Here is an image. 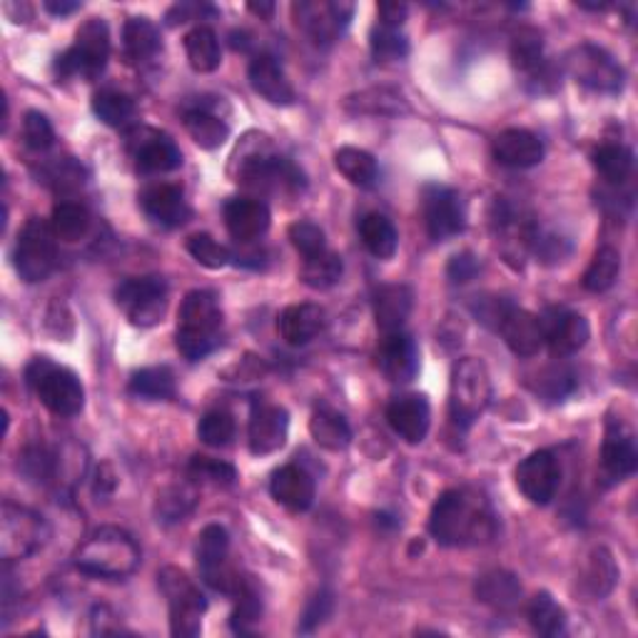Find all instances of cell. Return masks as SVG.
<instances>
[{
	"instance_id": "8992f818",
	"label": "cell",
	"mask_w": 638,
	"mask_h": 638,
	"mask_svg": "<svg viewBox=\"0 0 638 638\" xmlns=\"http://www.w3.org/2000/svg\"><path fill=\"white\" fill-rule=\"evenodd\" d=\"M158 584L165 599H168L172 636H198L202 629V614L208 611V601H205L200 586L178 566H165L158 574Z\"/></svg>"
},
{
	"instance_id": "e0dca14e",
	"label": "cell",
	"mask_w": 638,
	"mask_h": 638,
	"mask_svg": "<svg viewBox=\"0 0 638 638\" xmlns=\"http://www.w3.org/2000/svg\"><path fill=\"white\" fill-rule=\"evenodd\" d=\"M511 63L527 78L534 92H551L559 86V73L544 53V40L537 30H521L511 43Z\"/></svg>"
},
{
	"instance_id": "91938a15",
	"label": "cell",
	"mask_w": 638,
	"mask_h": 638,
	"mask_svg": "<svg viewBox=\"0 0 638 638\" xmlns=\"http://www.w3.org/2000/svg\"><path fill=\"white\" fill-rule=\"evenodd\" d=\"M23 138H26V146L30 150H38V152L48 150L56 142L53 122H50L48 116H43V112H38V110L26 112Z\"/></svg>"
},
{
	"instance_id": "9c48e42d",
	"label": "cell",
	"mask_w": 638,
	"mask_h": 638,
	"mask_svg": "<svg viewBox=\"0 0 638 638\" xmlns=\"http://www.w3.org/2000/svg\"><path fill=\"white\" fill-rule=\"evenodd\" d=\"M13 265L20 280L43 282L58 265V238L50 222L30 218L18 232L13 247Z\"/></svg>"
},
{
	"instance_id": "4dcf8cb0",
	"label": "cell",
	"mask_w": 638,
	"mask_h": 638,
	"mask_svg": "<svg viewBox=\"0 0 638 638\" xmlns=\"http://www.w3.org/2000/svg\"><path fill=\"white\" fill-rule=\"evenodd\" d=\"M375 322L382 335L405 329L415 307V292L407 285H382L375 292Z\"/></svg>"
},
{
	"instance_id": "cb8c5ba5",
	"label": "cell",
	"mask_w": 638,
	"mask_h": 638,
	"mask_svg": "<svg viewBox=\"0 0 638 638\" xmlns=\"http://www.w3.org/2000/svg\"><path fill=\"white\" fill-rule=\"evenodd\" d=\"M225 228L232 235V240L238 242H255L260 240L262 235L270 228V208L260 198H250V195H242V198H230L222 208Z\"/></svg>"
},
{
	"instance_id": "7dc6e473",
	"label": "cell",
	"mask_w": 638,
	"mask_h": 638,
	"mask_svg": "<svg viewBox=\"0 0 638 638\" xmlns=\"http://www.w3.org/2000/svg\"><path fill=\"white\" fill-rule=\"evenodd\" d=\"M529 624L539 636H561L566 631V611L554 601V596L547 591H539L529 601Z\"/></svg>"
},
{
	"instance_id": "7bdbcfd3",
	"label": "cell",
	"mask_w": 638,
	"mask_h": 638,
	"mask_svg": "<svg viewBox=\"0 0 638 638\" xmlns=\"http://www.w3.org/2000/svg\"><path fill=\"white\" fill-rule=\"evenodd\" d=\"M92 112L110 128H128L132 118H136L138 108L136 100L126 96V92L106 88L96 92V98H92Z\"/></svg>"
},
{
	"instance_id": "bcb514c9",
	"label": "cell",
	"mask_w": 638,
	"mask_h": 638,
	"mask_svg": "<svg viewBox=\"0 0 638 638\" xmlns=\"http://www.w3.org/2000/svg\"><path fill=\"white\" fill-rule=\"evenodd\" d=\"M619 571H616L614 557L606 549H594L581 576V589L591 596V599H604L606 594L614 589Z\"/></svg>"
},
{
	"instance_id": "11a10c76",
	"label": "cell",
	"mask_w": 638,
	"mask_h": 638,
	"mask_svg": "<svg viewBox=\"0 0 638 638\" xmlns=\"http://www.w3.org/2000/svg\"><path fill=\"white\" fill-rule=\"evenodd\" d=\"M188 477L192 481H205V484H218V487H232L235 479H238V471L232 465L222 459L212 457H192L188 465Z\"/></svg>"
},
{
	"instance_id": "30bf717a",
	"label": "cell",
	"mask_w": 638,
	"mask_h": 638,
	"mask_svg": "<svg viewBox=\"0 0 638 638\" xmlns=\"http://www.w3.org/2000/svg\"><path fill=\"white\" fill-rule=\"evenodd\" d=\"M48 539V527L40 514L6 501L0 514V557L6 564L28 559Z\"/></svg>"
},
{
	"instance_id": "277c9868",
	"label": "cell",
	"mask_w": 638,
	"mask_h": 638,
	"mask_svg": "<svg viewBox=\"0 0 638 638\" xmlns=\"http://www.w3.org/2000/svg\"><path fill=\"white\" fill-rule=\"evenodd\" d=\"M26 379L40 405L56 417H76L86 407V387L80 377L73 369L50 362L48 357H36L26 369Z\"/></svg>"
},
{
	"instance_id": "c3c4849f",
	"label": "cell",
	"mask_w": 638,
	"mask_h": 638,
	"mask_svg": "<svg viewBox=\"0 0 638 638\" xmlns=\"http://www.w3.org/2000/svg\"><path fill=\"white\" fill-rule=\"evenodd\" d=\"M18 469L36 484H53L58 477V469H63V461L43 445H30L20 455Z\"/></svg>"
},
{
	"instance_id": "816d5d0a",
	"label": "cell",
	"mask_w": 638,
	"mask_h": 638,
	"mask_svg": "<svg viewBox=\"0 0 638 638\" xmlns=\"http://www.w3.org/2000/svg\"><path fill=\"white\" fill-rule=\"evenodd\" d=\"M235 611L230 616V626L235 634H250L252 626L262 619V599L260 594H257L255 584L247 579V584L240 589V594L235 596Z\"/></svg>"
},
{
	"instance_id": "f907efd6",
	"label": "cell",
	"mask_w": 638,
	"mask_h": 638,
	"mask_svg": "<svg viewBox=\"0 0 638 638\" xmlns=\"http://www.w3.org/2000/svg\"><path fill=\"white\" fill-rule=\"evenodd\" d=\"M188 252L192 255V260L208 267V270H222L232 262V252L228 247L220 245L208 232H195L188 238Z\"/></svg>"
},
{
	"instance_id": "52a82bcc",
	"label": "cell",
	"mask_w": 638,
	"mask_h": 638,
	"mask_svg": "<svg viewBox=\"0 0 638 638\" xmlns=\"http://www.w3.org/2000/svg\"><path fill=\"white\" fill-rule=\"evenodd\" d=\"M110 58V30L102 18H90L78 28L73 48L56 58L58 78H86L96 80L108 66Z\"/></svg>"
},
{
	"instance_id": "6125c7cd",
	"label": "cell",
	"mask_w": 638,
	"mask_h": 638,
	"mask_svg": "<svg viewBox=\"0 0 638 638\" xmlns=\"http://www.w3.org/2000/svg\"><path fill=\"white\" fill-rule=\"evenodd\" d=\"M477 272H479V260L471 252L455 255L447 267V275L451 282H469V280H475Z\"/></svg>"
},
{
	"instance_id": "94428289",
	"label": "cell",
	"mask_w": 638,
	"mask_h": 638,
	"mask_svg": "<svg viewBox=\"0 0 638 638\" xmlns=\"http://www.w3.org/2000/svg\"><path fill=\"white\" fill-rule=\"evenodd\" d=\"M335 611V596L332 591H317L310 601H307L305 606V614H302V619H300V626H297V631L300 634H312L315 629H319L329 616H332Z\"/></svg>"
},
{
	"instance_id": "ee69618b",
	"label": "cell",
	"mask_w": 638,
	"mask_h": 638,
	"mask_svg": "<svg viewBox=\"0 0 638 638\" xmlns=\"http://www.w3.org/2000/svg\"><path fill=\"white\" fill-rule=\"evenodd\" d=\"M90 222V212L80 202H58L53 215H50V228H53L56 238L63 242H78L80 238H86Z\"/></svg>"
},
{
	"instance_id": "2e32d148",
	"label": "cell",
	"mask_w": 638,
	"mask_h": 638,
	"mask_svg": "<svg viewBox=\"0 0 638 638\" xmlns=\"http://www.w3.org/2000/svg\"><path fill=\"white\" fill-rule=\"evenodd\" d=\"M544 345L549 347L554 359H566L586 347L591 337V327L586 317L569 310V307H549L541 317Z\"/></svg>"
},
{
	"instance_id": "d4e9b609",
	"label": "cell",
	"mask_w": 638,
	"mask_h": 638,
	"mask_svg": "<svg viewBox=\"0 0 638 638\" xmlns=\"http://www.w3.org/2000/svg\"><path fill=\"white\" fill-rule=\"evenodd\" d=\"M387 421L407 445H421L429 435L431 409L425 395H399L387 407Z\"/></svg>"
},
{
	"instance_id": "603a6c76",
	"label": "cell",
	"mask_w": 638,
	"mask_h": 638,
	"mask_svg": "<svg viewBox=\"0 0 638 638\" xmlns=\"http://www.w3.org/2000/svg\"><path fill=\"white\" fill-rule=\"evenodd\" d=\"M638 467V451L634 431L621 425L619 419H611L606 425V437L601 445V469L609 481L629 479Z\"/></svg>"
},
{
	"instance_id": "5bb4252c",
	"label": "cell",
	"mask_w": 638,
	"mask_h": 638,
	"mask_svg": "<svg viewBox=\"0 0 638 638\" xmlns=\"http://www.w3.org/2000/svg\"><path fill=\"white\" fill-rule=\"evenodd\" d=\"M297 28L312 40L315 46H332L345 33L355 16V6L345 0H302L292 6Z\"/></svg>"
},
{
	"instance_id": "d6986e66",
	"label": "cell",
	"mask_w": 638,
	"mask_h": 638,
	"mask_svg": "<svg viewBox=\"0 0 638 638\" xmlns=\"http://www.w3.org/2000/svg\"><path fill=\"white\" fill-rule=\"evenodd\" d=\"M377 367L392 385H407L419 372V349L405 329L382 335L377 347Z\"/></svg>"
},
{
	"instance_id": "f546056e",
	"label": "cell",
	"mask_w": 638,
	"mask_h": 638,
	"mask_svg": "<svg viewBox=\"0 0 638 638\" xmlns=\"http://www.w3.org/2000/svg\"><path fill=\"white\" fill-rule=\"evenodd\" d=\"M325 327H327L325 307L312 302L290 305L280 315V319H277V332L282 335V339L290 347L310 345L315 337L325 332Z\"/></svg>"
},
{
	"instance_id": "b9f144b4",
	"label": "cell",
	"mask_w": 638,
	"mask_h": 638,
	"mask_svg": "<svg viewBox=\"0 0 638 638\" xmlns=\"http://www.w3.org/2000/svg\"><path fill=\"white\" fill-rule=\"evenodd\" d=\"M342 272H345L342 257L332 250H325L315 257H305L300 280L307 287H312V290H329V287H335L342 280Z\"/></svg>"
},
{
	"instance_id": "7c38bea8",
	"label": "cell",
	"mask_w": 638,
	"mask_h": 638,
	"mask_svg": "<svg viewBox=\"0 0 638 638\" xmlns=\"http://www.w3.org/2000/svg\"><path fill=\"white\" fill-rule=\"evenodd\" d=\"M566 73L586 90L601 92V96H619L626 80L624 68L616 63L609 50L591 43L574 48L566 56Z\"/></svg>"
},
{
	"instance_id": "03108f58",
	"label": "cell",
	"mask_w": 638,
	"mask_h": 638,
	"mask_svg": "<svg viewBox=\"0 0 638 638\" xmlns=\"http://www.w3.org/2000/svg\"><path fill=\"white\" fill-rule=\"evenodd\" d=\"M247 10L255 16H260V18H270L275 13V3H250L247 6Z\"/></svg>"
},
{
	"instance_id": "836d02e7",
	"label": "cell",
	"mask_w": 638,
	"mask_h": 638,
	"mask_svg": "<svg viewBox=\"0 0 638 638\" xmlns=\"http://www.w3.org/2000/svg\"><path fill=\"white\" fill-rule=\"evenodd\" d=\"M477 599L497 611H511L521 601V584L514 574L494 569L477 579Z\"/></svg>"
},
{
	"instance_id": "f1b7e54d",
	"label": "cell",
	"mask_w": 638,
	"mask_h": 638,
	"mask_svg": "<svg viewBox=\"0 0 638 638\" xmlns=\"http://www.w3.org/2000/svg\"><path fill=\"white\" fill-rule=\"evenodd\" d=\"M270 494L290 511H307L315 504V479L300 465H285L270 479Z\"/></svg>"
},
{
	"instance_id": "681fc988",
	"label": "cell",
	"mask_w": 638,
	"mask_h": 638,
	"mask_svg": "<svg viewBox=\"0 0 638 638\" xmlns=\"http://www.w3.org/2000/svg\"><path fill=\"white\" fill-rule=\"evenodd\" d=\"M369 48L377 63H397L409 56V40L401 28H389L379 23L369 36Z\"/></svg>"
},
{
	"instance_id": "e7e4bbea",
	"label": "cell",
	"mask_w": 638,
	"mask_h": 638,
	"mask_svg": "<svg viewBox=\"0 0 638 638\" xmlns=\"http://www.w3.org/2000/svg\"><path fill=\"white\" fill-rule=\"evenodd\" d=\"M43 6H46L48 13H53V16H70L80 8L78 0H46Z\"/></svg>"
},
{
	"instance_id": "1f68e13d",
	"label": "cell",
	"mask_w": 638,
	"mask_h": 638,
	"mask_svg": "<svg viewBox=\"0 0 638 638\" xmlns=\"http://www.w3.org/2000/svg\"><path fill=\"white\" fill-rule=\"evenodd\" d=\"M185 130L195 140V146L202 150H218L230 138V126L225 122L218 112L205 102H198L182 112Z\"/></svg>"
},
{
	"instance_id": "f5cc1de1",
	"label": "cell",
	"mask_w": 638,
	"mask_h": 638,
	"mask_svg": "<svg viewBox=\"0 0 638 638\" xmlns=\"http://www.w3.org/2000/svg\"><path fill=\"white\" fill-rule=\"evenodd\" d=\"M198 437L202 445H208L212 449L228 447L235 439V419L230 411H225V409L208 411L198 425Z\"/></svg>"
},
{
	"instance_id": "7a4b0ae2",
	"label": "cell",
	"mask_w": 638,
	"mask_h": 638,
	"mask_svg": "<svg viewBox=\"0 0 638 638\" xmlns=\"http://www.w3.org/2000/svg\"><path fill=\"white\" fill-rule=\"evenodd\" d=\"M222 342V307L212 290H192L185 295L178 312L175 345L188 362H200Z\"/></svg>"
},
{
	"instance_id": "db71d44e",
	"label": "cell",
	"mask_w": 638,
	"mask_h": 638,
	"mask_svg": "<svg viewBox=\"0 0 638 638\" xmlns=\"http://www.w3.org/2000/svg\"><path fill=\"white\" fill-rule=\"evenodd\" d=\"M198 504V494L190 487H170L158 497V521L175 524L182 521Z\"/></svg>"
},
{
	"instance_id": "f6af8a7d",
	"label": "cell",
	"mask_w": 638,
	"mask_h": 638,
	"mask_svg": "<svg viewBox=\"0 0 638 638\" xmlns=\"http://www.w3.org/2000/svg\"><path fill=\"white\" fill-rule=\"evenodd\" d=\"M345 108L349 112H365V116H397V112L407 110L401 92L389 88H372L362 90L357 96H349L345 100Z\"/></svg>"
},
{
	"instance_id": "5b68a950",
	"label": "cell",
	"mask_w": 638,
	"mask_h": 638,
	"mask_svg": "<svg viewBox=\"0 0 638 638\" xmlns=\"http://www.w3.org/2000/svg\"><path fill=\"white\" fill-rule=\"evenodd\" d=\"M491 401V377L487 365L477 357H461L451 367L449 417L455 427L469 429L487 411Z\"/></svg>"
},
{
	"instance_id": "3957f363",
	"label": "cell",
	"mask_w": 638,
	"mask_h": 638,
	"mask_svg": "<svg viewBox=\"0 0 638 638\" xmlns=\"http://www.w3.org/2000/svg\"><path fill=\"white\" fill-rule=\"evenodd\" d=\"M140 564V549L128 531L102 527L76 551V569L92 579H126Z\"/></svg>"
},
{
	"instance_id": "7402d4cb",
	"label": "cell",
	"mask_w": 638,
	"mask_h": 638,
	"mask_svg": "<svg viewBox=\"0 0 638 638\" xmlns=\"http://www.w3.org/2000/svg\"><path fill=\"white\" fill-rule=\"evenodd\" d=\"M497 332L504 337V342H507V347L517 357H534L539 355V349L544 347L541 319L514 302L504 307L497 322Z\"/></svg>"
},
{
	"instance_id": "6f0895ef",
	"label": "cell",
	"mask_w": 638,
	"mask_h": 638,
	"mask_svg": "<svg viewBox=\"0 0 638 638\" xmlns=\"http://www.w3.org/2000/svg\"><path fill=\"white\" fill-rule=\"evenodd\" d=\"M290 242L297 252L302 257H315L319 252L327 250V238H325V230L319 228V225L310 222V220H297L290 225Z\"/></svg>"
},
{
	"instance_id": "e575fe53",
	"label": "cell",
	"mask_w": 638,
	"mask_h": 638,
	"mask_svg": "<svg viewBox=\"0 0 638 638\" xmlns=\"http://www.w3.org/2000/svg\"><path fill=\"white\" fill-rule=\"evenodd\" d=\"M310 435L319 447L327 451H345L352 441V427L345 419V415H339L332 407H317L310 417Z\"/></svg>"
},
{
	"instance_id": "4fadbf2b",
	"label": "cell",
	"mask_w": 638,
	"mask_h": 638,
	"mask_svg": "<svg viewBox=\"0 0 638 638\" xmlns=\"http://www.w3.org/2000/svg\"><path fill=\"white\" fill-rule=\"evenodd\" d=\"M238 182L252 192H300L305 190V172L292 160L270 152H252L240 162Z\"/></svg>"
},
{
	"instance_id": "8d00e7d4",
	"label": "cell",
	"mask_w": 638,
	"mask_h": 638,
	"mask_svg": "<svg viewBox=\"0 0 638 638\" xmlns=\"http://www.w3.org/2000/svg\"><path fill=\"white\" fill-rule=\"evenodd\" d=\"M185 56L188 63L198 73H215L222 63L220 40L215 30L208 26H195L188 36H185Z\"/></svg>"
},
{
	"instance_id": "d590c367",
	"label": "cell",
	"mask_w": 638,
	"mask_h": 638,
	"mask_svg": "<svg viewBox=\"0 0 638 638\" xmlns=\"http://www.w3.org/2000/svg\"><path fill=\"white\" fill-rule=\"evenodd\" d=\"M357 230L359 238H362V245L367 247V252L375 255L377 260H389V257H395L399 247V235L387 215L367 212L365 218L359 220Z\"/></svg>"
},
{
	"instance_id": "f35d334b",
	"label": "cell",
	"mask_w": 638,
	"mask_h": 638,
	"mask_svg": "<svg viewBox=\"0 0 638 638\" xmlns=\"http://www.w3.org/2000/svg\"><path fill=\"white\" fill-rule=\"evenodd\" d=\"M335 168L357 188H372L379 180V165L375 156L359 148H339L335 152Z\"/></svg>"
},
{
	"instance_id": "9a60e30c",
	"label": "cell",
	"mask_w": 638,
	"mask_h": 638,
	"mask_svg": "<svg viewBox=\"0 0 638 638\" xmlns=\"http://www.w3.org/2000/svg\"><path fill=\"white\" fill-rule=\"evenodd\" d=\"M421 215H425L427 235L435 242L455 238L467 228V212L461 195L447 185H427L421 192Z\"/></svg>"
},
{
	"instance_id": "83f0119b",
	"label": "cell",
	"mask_w": 638,
	"mask_h": 638,
	"mask_svg": "<svg viewBox=\"0 0 638 638\" xmlns=\"http://www.w3.org/2000/svg\"><path fill=\"white\" fill-rule=\"evenodd\" d=\"M491 152H494V160L504 165V168L527 170V168H537V165L544 160V142L529 130L509 128V130L499 132L491 146Z\"/></svg>"
},
{
	"instance_id": "74e56055",
	"label": "cell",
	"mask_w": 638,
	"mask_h": 638,
	"mask_svg": "<svg viewBox=\"0 0 638 638\" xmlns=\"http://www.w3.org/2000/svg\"><path fill=\"white\" fill-rule=\"evenodd\" d=\"M619 275H621V252L611 245H604L594 252L581 282L586 290L599 295V292L611 290L616 280H619Z\"/></svg>"
},
{
	"instance_id": "8fae6325",
	"label": "cell",
	"mask_w": 638,
	"mask_h": 638,
	"mask_svg": "<svg viewBox=\"0 0 638 638\" xmlns=\"http://www.w3.org/2000/svg\"><path fill=\"white\" fill-rule=\"evenodd\" d=\"M168 282L160 275L128 277L116 287V302L136 327H156L168 310Z\"/></svg>"
},
{
	"instance_id": "4316f807",
	"label": "cell",
	"mask_w": 638,
	"mask_h": 638,
	"mask_svg": "<svg viewBox=\"0 0 638 638\" xmlns=\"http://www.w3.org/2000/svg\"><path fill=\"white\" fill-rule=\"evenodd\" d=\"M247 76H250V86L257 96H262L267 102H272V106L287 108L297 100V92L290 78H287L285 68L280 66V60L270 53L255 56Z\"/></svg>"
},
{
	"instance_id": "ba28073f",
	"label": "cell",
	"mask_w": 638,
	"mask_h": 638,
	"mask_svg": "<svg viewBox=\"0 0 638 638\" xmlns=\"http://www.w3.org/2000/svg\"><path fill=\"white\" fill-rule=\"evenodd\" d=\"M195 559H198V569L202 581L210 586L212 591L225 596H238L247 579H242L240 571L230 564V534L220 524H210L205 527L198 537V547H195Z\"/></svg>"
},
{
	"instance_id": "ffe728a7",
	"label": "cell",
	"mask_w": 638,
	"mask_h": 638,
	"mask_svg": "<svg viewBox=\"0 0 638 638\" xmlns=\"http://www.w3.org/2000/svg\"><path fill=\"white\" fill-rule=\"evenodd\" d=\"M287 431H290V415H287V409L267 405V401H260V405L252 407L247 441H250V451L255 457H267L280 451L287 441Z\"/></svg>"
},
{
	"instance_id": "484cf974",
	"label": "cell",
	"mask_w": 638,
	"mask_h": 638,
	"mask_svg": "<svg viewBox=\"0 0 638 638\" xmlns=\"http://www.w3.org/2000/svg\"><path fill=\"white\" fill-rule=\"evenodd\" d=\"M140 208L160 228H180L190 220V205L185 200V192L178 185L170 182H156L140 195Z\"/></svg>"
},
{
	"instance_id": "d6a6232c",
	"label": "cell",
	"mask_w": 638,
	"mask_h": 638,
	"mask_svg": "<svg viewBox=\"0 0 638 638\" xmlns=\"http://www.w3.org/2000/svg\"><path fill=\"white\" fill-rule=\"evenodd\" d=\"M122 48H126L130 63H148L162 50L158 26L146 16L128 18L122 26Z\"/></svg>"
},
{
	"instance_id": "be15d7a7",
	"label": "cell",
	"mask_w": 638,
	"mask_h": 638,
	"mask_svg": "<svg viewBox=\"0 0 638 638\" xmlns=\"http://www.w3.org/2000/svg\"><path fill=\"white\" fill-rule=\"evenodd\" d=\"M377 13H379V23L389 26V28H401V23L407 20L409 8L405 3H379L377 6Z\"/></svg>"
},
{
	"instance_id": "ac0fdd59",
	"label": "cell",
	"mask_w": 638,
	"mask_h": 638,
	"mask_svg": "<svg viewBox=\"0 0 638 638\" xmlns=\"http://www.w3.org/2000/svg\"><path fill=\"white\" fill-rule=\"evenodd\" d=\"M517 487L531 504L547 507L557 497L561 484V465L554 451L539 449L517 467Z\"/></svg>"
},
{
	"instance_id": "6da1fadb",
	"label": "cell",
	"mask_w": 638,
	"mask_h": 638,
	"mask_svg": "<svg viewBox=\"0 0 638 638\" xmlns=\"http://www.w3.org/2000/svg\"><path fill=\"white\" fill-rule=\"evenodd\" d=\"M429 534L441 547H477L497 534V517L479 489H449L431 507Z\"/></svg>"
},
{
	"instance_id": "44dd1931",
	"label": "cell",
	"mask_w": 638,
	"mask_h": 638,
	"mask_svg": "<svg viewBox=\"0 0 638 638\" xmlns=\"http://www.w3.org/2000/svg\"><path fill=\"white\" fill-rule=\"evenodd\" d=\"M130 152L136 168L146 175L172 172L182 165V152L175 140L158 130H138L130 138Z\"/></svg>"
},
{
	"instance_id": "ab89813d",
	"label": "cell",
	"mask_w": 638,
	"mask_h": 638,
	"mask_svg": "<svg viewBox=\"0 0 638 638\" xmlns=\"http://www.w3.org/2000/svg\"><path fill=\"white\" fill-rule=\"evenodd\" d=\"M130 395L146 401H165L175 397V375L168 367H146L130 377Z\"/></svg>"
},
{
	"instance_id": "60d3db41",
	"label": "cell",
	"mask_w": 638,
	"mask_h": 638,
	"mask_svg": "<svg viewBox=\"0 0 638 638\" xmlns=\"http://www.w3.org/2000/svg\"><path fill=\"white\" fill-rule=\"evenodd\" d=\"M594 168L611 185H621L634 172V152L621 142H604L594 152Z\"/></svg>"
},
{
	"instance_id": "680465c9",
	"label": "cell",
	"mask_w": 638,
	"mask_h": 638,
	"mask_svg": "<svg viewBox=\"0 0 638 638\" xmlns=\"http://www.w3.org/2000/svg\"><path fill=\"white\" fill-rule=\"evenodd\" d=\"M529 250L539 257L541 262L547 265H557L564 262L566 255L571 252L569 240H564L557 232H544L539 228H534L531 240H529Z\"/></svg>"
},
{
	"instance_id": "9f6ffc18",
	"label": "cell",
	"mask_w": 638,
	"mask_h": 638,
	"mask_svg": "<svg viewBox=\"0 0 638 638\" xmlns=\"http://www.w3.org/2000/svg\"><path fill=\"white\" fill-rule=\"evenodd\" d=\"M576 385H579V379H576L571 367L554 365V367L544 369V372L539 375L537 392L544 399H549V401H564L566 397L574 392Z\"/></svg>"
}]
</instances>
